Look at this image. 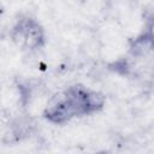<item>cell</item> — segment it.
Listing matches in <instances>:
<instances>
[{
    "label": "cell",
    "instance_id": "6da1fadb",
    "mask_svg": "<svg viewBox=\"0 0 154 154\" xmlns=\"http://www.w3.org/2000/svg\"><path fill=\"white\" fill-rule=\"evenodd\" d=\"M103 94L76 83L54 94L43 109V118L54 125H64L73 119L94 116L105 107Z\"/></svg>",
    "mask_w": 154,
    "mask_h": 154
},
{
    "label": "cell",
    "instance_id": "7a4b0ae2",
    "mask_svg": "<svg viewBox=\"0 0 154 154\" xmlns=\"http://www.w3.org/2000/svg\"><path fill=\"white\" fill-rule=\"evenodd\" d=\"M11 41L20 49L34 53L45 48L46 31L38 19L31 14H19L10 29Z\"/></svg>",
    "mask_w": 154,
    "mask_h": 154
}]
</instances>
